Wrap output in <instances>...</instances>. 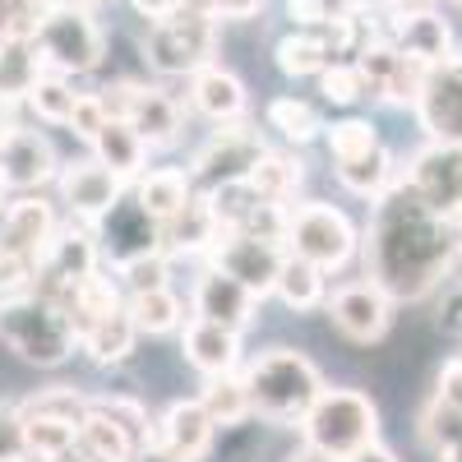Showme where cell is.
<instances>
[{"mask_svg": "<svg viewBox=\"0 0 462 462\" xmlns=\"http://www.w3.org/2000/svg\"><path fill=\"white\" fill-rule=\"evenodd\" d=\"M448 273H453L448 217H439L398 176V185L374 199V217L365 231V278L379 282L393 300H420Z\"/></svg>", "mask_w": 462, "mask_h": 462, "instance_id": "6da1fadb", "label": "cell"}, {"mask_svg": "<svg viewBox=\"0 0 462 462\" xmlns=\"http://www.w3.org/2000/svg\"><path fill=\"white\" fill-rule=\"evenodd\" d=\"M0 342L37 370H56L79 352V333H74L69 315L37 291L0 296Z\"/></svg>", "mask_w": 462, "mask_h": 462, "instance_id": "7a4b0ae2", "label": "cell"}, {"mask_svg": "<svg viewBox=\"0 0 462 462\" xmlns=\"http://www.w3.org/2000/svg\"><path fill=\"white\" fill-rule=\"evenodd\" d=\"M245 389H250L254 416L273 420V426H300V416L324 393V379L315 361H305L291 346H268L263 356L250 361Z\"/></svg>", "mask_w": 462, "mask_h": 462, "instance_id": "3957f363", "label": "cell"}, {"mask_svg": "<svg viewBox=\"0 0 462 462\" xmlns=\"http://www.w3.org/2000/svg\"><path fill=\"white\" fill-rule=\"evenodd\" d=\"M37 56H42V69L56 74H93L106 56V32L93 19V5H79V0H60L42 14L37 23Z\"/></svg>", "mask_w": 462, "mask_h": 462, "instance_id": "277c9868", "label": "cell"}, {"mask_svg": "<svg viewBox=\"0 0 462 462\" xmlns=\"http://www.w3.org/2000/svg\"><path fill=\"white\" fill-rule=\"evenodd\" d=\"M300 435H305V444H315V448L333 453L337 462H346L356 448L379 439V407L356 389H324L310 402V411L300 416Z\"/></svg>", "mask_w": 462, "mask_h": 462, "instance_id": "5b68a950", "label": "cell"}, {"mask_svg": "<svg viewBox=\"0 0 462 462\" xmlns=\"http://www.w3.org/2000/svg\"><path fill=\"white\" fill-rule=\"evenodd\" d=\"M88 411V398L74 389H47L19 407L23 426V453L28 462H65L79 453V420Z\"/></svg>", "mask_w": 462, "mask_h": 462, "instance_id": "8992f818", "label": "cell"}, {"mask_svg": "<svg viewBox=\"0 0 462 462\" xmlns=\"http://www.w3.org/2000/svg\"><path fill=\"white\" fill-rule=\"evenodd\" d=\"M282 241H287V254L310 259L315 268H324V273L346 268L356 259V245H361L352 217H346L342 208H333V204H324V199L287 208V236Z\"/></svg>", "mask_w": 462, "mask_h": 462, "instance_id": "52a82bcc", "label": "cell"}, {"mask_svg": "<svg viewBox=\"0 0 462 462\" xmlns=\"http://www.w3.org/2000/svg\"><path fill=\"white\" fill-rule=\"evenodd\" d=\"M143 51L158 74H195L217 56V19L199 5H180L171 19L152 23Z\"/></svg>", "mask_w": 462, "mask_h": 462, "instance_id": "ba28073f", "label": "cell"}, {"mask_svg": "<svg viewBox=\"0 0 462 462\" xmlns=\"http://www.w3.org/2000/svg\"><path fill=\"white\" fill-rule=\"evenodd\" d=\"M97 263H102V245H97V231H93V222H79V217H74L69 226H56V241L47 245L42 263L32 268V282H28V291H37V296L56 300L60 310H65L69 291L79 287V282L93 273Z\"/></svg>", "mask_w": 462, "mask_h": 462, "instance_id": "9c48e42d", "label": "cell"}, {"mask_svg": "<svg viewBox=\"0 0 462 462\" xmlns=\"http://www.w3.org/2000/svg\"><path fill=\"white\" fill-rule=\"evenodd\" d=\"M106 111L121 116V121H130L139 130V139L148 148H167L180 139L185 130V116H180V102L162 88H148V84H106L97 88Z\"/></svg>", "mask_w": 462, "mask_h": 462, "instance_id": "30bf717a", "label": "cell"}, {"mask_svg": "<svg viewBox=\"0 0 462 462\" xmlns=\"http://www.w3.org/2000/svg\"><path fill=\"white\" fill-rule=\"evenodd\" d=\"M259 152H263V143H259L254 125H245V116H241V121H226L195 152V162H189V180H195L199 195H208V189H217L226 180H241L254 167Z\"/></svg>", "mask_w": 462, "mask_h": 462, "instance_id": "8fae6325", "label": "cell"}, {"mask_svg": "<svg viewBox=\"0 0 462 462\" xmlns=\"http://www.w3.org/2000/svg\"><path fill=\"white\" fill-rule=\"evenodd\" d=\"M287 250L282 241H268V236H250V231H222L208 250V263L231 273L236 282H245L259 300L273 296V282H278V268H282Z\"/></svg>", "mask_w": 462, "mask_h": 462, "instance_id": "7c38bea8", "label": "cell"}, {"mask_svg": "<svg viewBox=\"0 0 462 462\" xmlns=\"http://www.w3.org/2000/svg\"><path fill=\"white\" fill-rule=\"evenodd\" d=\"M60 176V158L42 130L32 125H10L0 139V185L14 195H42V189Z\"/></svg>", "mask_w": 462, "mask_h": 462, "instance_id": "4fadbf2b", "label": "cell"}, {"mask_svg": "<svg viewBox=\"0 0 462 462\" xmlns=\"http://www.w3.org/2000/svg\"><path fill=\"white\" fill-rule=\"evenodd\" d=\"M204 204L222 231H250V236H268V241L287 236V204L263 199L245 180H226V185L208 189Z\"/></svg>", "mask_w": 462, "mask_h": 462, "instance_id": "5bb4252c", "label": "cell"}, {"mask_svg": "<svg viewBox=\"0 0 462 462\" xmlns=\"http://www.w3.org/2000/svg\"><path fill=\"white\" fill-rule=\"evenodd\" d=\"M328 319L346 342H379L393 324V296L379 282L361 278V282H342L328 296Z\"/></svg>", "mask_w": 462, "mask_h": 462, "instance_id": "9a60e30c", "label": "cell"}, {"mask_svg": "<svg viewBox=\"0 0 462 462\" xmlns=\"http://www.w3.org/2000/svg\"><path fill=\"white\" fill-rule=\"evenodd\" d=\"M420 199H426L439 217H453L462 213V143H435L420 148L407 176H402Z\"/></svg>", "mask_w": 462, "mask_h": 462, "instance_id": "2e32d148", "label": "cell"}, {"mask_svg": "<svg viewBox=\"0 0 462 462\" xmlns=\"http://www.w3.org/2000/svg\"><path fill=\"white\" fill-rule=\"evenodd\" d=\"M416 116L435 143H462V56L430 65L426 88L416 97Z\"/></svg>", "mask_w": 462, "mask_h": 462, "instance_id": "e0dca14e", "label": "cell"}, {"mask_svg": "<svg viewBox=\"0 0 462 462\" xmlns=\"http://www.w3.org/2000/svg\"><path fill=\"white\" fill-rule=\"evenodd\" d=\"M60 199L65 208L79 217V222H97L102 213H111V204L125 195V180L116 176L111 167H102L97 158H79V162H65L60 176Z\"/></svg>", "mask_w": 462, "mask_h": 462, "instance_id": "ac0fdd59", "label": "cell"}, {"mask_svg": "<svg viewBox=\"0 0 462 462\" xmlns=\"http://www.w3.org/2000/svg\"><path fill=\"white\" fill-rule=\"evenodd\" d=\"M379 32L389 37L402 56H416L426 65H439V60L453 56V28L430 5H420V10H389V19L379 23Z\"/></svg>", "mask_w": 462, "mask_h": 462, "instance_id": "d6986e66", "label": "cell"}, {"mask_svg": "<svg viewBox=\"0 0 462 462\" xmlns=\"http://www.w3.org/2000/svg\"><path fill=\"white\" fill-rule=\"evenodd\" d=\"M97 231V245L111 254V263H121V259H134V254H148V250H162V222L158 217H148L134 199H116L111 213H102L93 222Z\"/></svg>", "mask_w": 462, "mask_h": 462, "instance_id": "ffe728a7", "label": "cell"}, {"mask_svg": "<svg viewBox=\"0 0 462 462\" xmlns=\"http://www.w3.org/2000/svg\"><path fill=\"white\" fill-rule=\"evenodd\" d=\"M254 310H259V296L236 282L222 268H204L199 282H195V319H208V324H222L231 333H245L254 324Z\"/></svg>", "mask_w": 462, "mask_h": 462, "instance_id": "44dd1931", "label": "cell"}, {"mask_svg": "<svg viewBox=\"0 0 462 462\" xmlns=\"http://www.w3.org/2000/svg\"><path fill=\"white\" fill-rule=\"evenodd\" d=\"M213 435H217V426H213V416L204 411L199 398L171 402V407L162 411V420H158V444H167V448H171L176 457H185V462H199V457L213 448Z\"/></svg>", "mask_w": 462, "mask_h": 462, "instance_id": "7402d4cb", "label": "cell"}, {"mask_svg": "<svg viewBox=\"0 0 462 462\" xmlns=\"http://www.w3.org/2000/svg\"><path fill=\"white\" fill-rule=\"evenodd\" d=\"M189 106H195L204 121H213V125L241 121L245 116V84L231 69H222V65H204V69L189 74Z\"/></svg>", "mask_w": 462, "mask_h": 462, "instance_id": "603a6c76", "label": "cell"}, {"mask_svg": "<svg viewBox=\"0 0 462 462\" xmlns=\"http://www.w3.org/2000/svg\"><path fill=\"white\" fill-rule=\"evenodd\" d=\"M180 352H185V361L195 365L199 374L236 370V361H241V333H231L222 324H208V319H189L185 337H180Z\"/></svg>", "mask_w": 462, "mask_h": 462, "instance_id": "cb8c5ba5", "label": "cell"}, {"mask_svg": "<svg viewBox=\"0 0 462 462\" xmlns=\"http://www.w3.org/2000/svg\"><path fill=\"white\" fill-rule=\"evenodd\" d=\"M93 158L102 167H111L121 180H139L143 176V162H148V143L139 139V130L130 121H121V116H106L102 130L88 139Z\"/></svg>", "mask_w": 462, "mask_h": 462, "instance_id": "d4e9b609", "label": "cell"}, {"mask_svg": "<svg viewBox=\"0 0 462 462\" xmlns=\"http://www.w3.org/2000/svg\"><path fill=\"white\" fill-rule=\"evenodd\" d=\"M79 453H84L88 462H134L143 448H139V439L121 426V420L106 416V411L88 398V411H84V420H79Z\"/></svg>", "mask_w": 462, "mask_h": 462, "instance_id": "484cf974", "label": "cell"}, {"mask_svg": "<svg viewBox=\"0 0 462 462\" xmlns=\"http://www.w3.org/2000/svg\"><path fill=\"white\" fill-rule=\"evenodd\" d=\"M199 189L195 180H189V171L180 167H158V171H143L139 185H134V204L148 213V217H158V222H171L189 199H195Z\"/></svg>", "mask_w": 462, "mask_h": 462, "instance_id": "4316f807", "label": "cell"}, {"mask_svg": "<svg viewBox=\"0 0 462 462\" xmlns=\"http://www.w3.org/2000/svg\"><path fill=\"white\" fill-rule=\"evenodd\" d=\"M139 342V328L130 319V310L121 305V310H111L102 319H93L88 328H79V352L97 365H121Z\"/></svg>", "mask_w": 462, "mask_h": 462, "instance_id": "83f0119b", "label": "cell"}, {"mask_svg": "<svg viewBox=\"0 0 462 462\" xmlns=\"http://www.w3.org/2000/svg\"><path fill=\"white\" fill-rule=\"evenodd\" d=\"M337 180H342L346 195H356V199H370V204H374L383 189L398 185V162H393V152L383 148V143H374V148L361 152V158L337 162Z\"/></svg>", "mask_w": 462, "mask_h": 462, "instance_id": "f1b7e54d", "label": "cell"}, {"mask_svg": "<svg viewBox=\"0 0 462 462\" xmlns=\"http://www.w3.org/2000/svg\"><path fill=\"white\" fill-rule=\"evenodd\" d=\"M125 310L134 319L139 333L148 337H162V333H176L185 324V305L171 287H148V291H130L125 296Z\"/></svg>", "mask_w": 462, "mask_h": 462, "instance_id": "f546056e", "label": "cell"}, {"mask_svg": "<svg viewBox=\"0 0 462 462\" xmlns=\"http://www.w3.org/2000/svg\"><path fill=\"white\" fill-rule=\"evenodd\" d=\"M204 411L213 416V426H241L245 416H254L250 407V389H245V374L236 370H222V374H204V393H199Z\"/></svg>", "mask_w": 462, "mask_h": 462, "instance_id": "4dcf8cb0", "label": "cell"}, {"mask_svg": "<svg viewBox=\"0 0 462 462\" xmlns=\"http://www.w3.org/2000/svg\"><path fill=\"white\" fill-rule=\"evenodd\" d=\"M300 158H291V152H278V148H263L254 167L241 176L250 189H259L263 199H273V204H287L296 195V185H300Z\"/></svg>", "mask_w": 462, "mask_h": 462, "instance_id": "1f68e13d", "label": "cell"}, {"mask_svg": "<svg viewBox=\"0 0 462 462\" xmlns=\"http://www.w3.org/2000/svg\"><path fill=\"white\" fill-rule=\"evenodd\" d=\"M217 236H222V226L213 222V213H208L204 195H195V199H189L171 222H162V245L185 250V254H195V250H204V254H208Z\"/></svg>", "mask_w": 462, "mask_h": 462, "instance_id": "d6a6232c", "label": "cell"}, {"mask_svg": "<svg viewBox=\"0 0 462 462\" xmlns=\"http://www.w3.org/2000/svg\"><path fill=\"white\" fill-rule=\"evenodd\" d=\"M273 296L287 305V310H315V305H324V268H315L300 254H287L282 268H278Z\"/></svg>", "mask_w": 462, "mask_h": 462, "instance_id": "836d02e7", "label": "cell"}, {"mask_svg": "<svg viewBox=\"0 0 462 462\" xmlns=\"http://www.w3.org/2000/svg\"><path fill=\"white\" fill-rule=\"evenodd\" d=\"M273 60H278V69L287 74V79H310V74H319L333 56H328L324 37L315 28H291L273 47Z\"/></svg>", "mask_w": 462, "mask_h": 462, "instance_id": "e575fe53", "label": "cell"}, {"mask_svg": "<svg viewBox=\"0 0 462 462\" xmlns=\"http://www.w3.org/2000/svg\"><path fill=\"white\" fill-rule=\"evenodd\" d=\"M23 102L37 111V121H42V125H65L69 111H74V102H79V88H74L69 74L42 69V74L32 79V88L23 93Z\"/></svg>", "mask_w": 462, "mask_h": 462, "instance_id": "d590c367", "label": "cell"}, {"mask_svg": "<svg viewBox=\"0 0 462 462\" xmlns=\"http://www.w3.org/2000/svg\"><path fill=\"white\" fill-rule=\"evenodd\" d=\"M263 121H268V130H278L287 143H310L324 130L319 111L310 102H300V97H273L268 111H263Z\"/></svg>", "mask_w": 462, "mask_h": 462, "instance_id": "8d00e7d4", "label": "cell"}, {"mask_svg": "<svg viewBox=\"0 0 462 462\" xmlns=\"http://www.w3.org/2000/svg\"><path fill=\"white\" fill-rule=\"evenodd\" d=\"M42 74V56H37V42H0V93L5 97H23L32 88V79Z\"/></svg>", "mask_w": 462, "mask_h": 462, "instance_id": "74e56055", "label": "cell"}, {"mask_svg": "<svg viewBox=\"0 0 462 462\" xmlns=\"http://www.w3.org/2000/svg\"><path fill=\"white\" fill-rule=\"evenodd\" d=\"M319 93H324L328 102H337V106H356V102L370 97L356 60H328V65L319 69Z\"/></svg>", "mask_w": 462, "mask_h": 462, "instance_id": "f35d334b", "label": "cell"}, {"mask_svg": "<svg viewBox=\"0 0 462 462\" xmlns=\"http://www.w3.org/2000/svg\"><path fill=\"white\" fill-rule=\"evenodd\" d=\"M167 254L162 250H148V254H134V259H121L116 263V282L130 291H148V287H167Z\"/></svg>", "mask_w": 462, "mask_h": 462, "instance_id": "ab89813d", "label": "cell"}, {"mask_svg": "<svg viewBox=\"0 0 462 462\" xmlns=\"http://www.w3.org/2000/svg\"><path fill=\"white\" fill-rule=\"evenodd\" d=\"M324 139H328V152H333V162L361 158L365 148H374V143H379L374 125H370V121H361V116H346V121H333V125L324 130Z\"/></svg>", "mask_w": 462, "mask_h": 462, "instance_id": "60d3db41", "label": "cell"}, {"mask_svg": "<svg viewBox=\"0 0 462 462\" xmlns=\"http://www.w3.org/2000/svg\"><path fill=\"white\" fill-rule=\"evenodd\" d=\"M47 5L42 0H0V42H28L37 37Z\"/></svg>", "mask_w": 462, "mask_h": 462, "instance_id": "b9f144b4", "label": "cell"}, {"mask_svg": "<svg viewBox=\"0 0 462 462\" xmlns=\"http://www.w3.org/2000/svg\"><path fill=\"white\" fill-rule=\"evenodd\" d=\"M93 402H97L106 416H116V420H121V426H125V430L139 439V448H148L152 439H158V435L148 430V411H143L139 402H130V398H93Z\"/></svg>", "mask_w": 462, "mask_h": 462, "instance_id": "7bdbcfd3", "label": "cell"}, {"mask_svg": "<svg viewBox=\"0 0 462 462\" xmlns=\"http://www.w3.org/2000/svg\"><path fill=\"white\" fill-rule=\"evenodd\" d=\"M106 102H102V93H79V102H74V111H69V121H65V130L69 134H79L84 143L102 130V121H106Z\"/></svg>", "mask_w": 462, "mask_h": 462, "instance_id": "ee69618b", "label": "cell"}, {"mask_svg": "<svg viewBox=\"0 0 462 462\" xmlns=\"http://www.w3.org/2000/svg\"><path fill=\"white\" fill-rule=\"evenodd\" d=\"M0 462H28V453H23V426H19V407H0Z\"/></svg>", "mask_w": 462, "mask_h": 462, "instance_id": "f6af8a7d", "label": "cell"}, {"mask_svg": "<svg viewBox=\"0 0 462 462\" xmlns=\"http://www.w3.org/2000/svg\"><path fill=\"white\" fill-rule=\"evenodd\" d=\"M435 402H444V407L462 411V356H457V361H448V365L439 370V383H435Z\"/></svg>", "mask_w": 462, "mask_h": 462, "instance_id": "bcb514c9", "label": "cell"}, {"mask_svg": "<svg viewBox=\"0 0 462 462\" xmlns=\"http://www.w3.org/2000/svg\"><path fill=\"white\" fill-rule=\"evenodd\" d=\"M287 19H291V28H319L333 14L324 0H287Z\"/></svg>", "mask_w": 462, "mask_h": 462, "instance_id": "7dc6e473", "label": "cell"}, {"mask_svg": "<svg viewBox=\"0 0 462 462\" xmlns=\"http://www.w3.org/2000/svg\"><path fill=\"white\" fill-rule=\"evenodd\" d=\"M439 328H444L448 337H462V287H453V291L444 296V305H439Z\"/></svg>", "mask_w": 462, "mask_h": 462, "instance_id": "c3c4849f", "label": "cell"}, {"mask_svg": "<svg viewBox=\"0 0 462 462\" xmlns=\"http://www.w3.org/2000/svg\"><path fill=\"white\" fill-rule=\"evenodd\" d=\"M130 5H134V14H139V19L158 23V19H171V14L185 5V0H130Z\"/></svg>", "mask_w": 462, "mask_h": 462, "instance_id": "681fc988", "label": "cell"}, {"mask_svg": "<svg viewBox=\"0 0 462 462\" xmlns=\"http://www.w3.org/2000/svg\"><path fill=\"white\" fill-rule=\"evenodd\" d=\"M346 462H398V453L393 448H383L379 439L374 444H365V448H356L352 457H346Z\"/></svg>", "mask_w": 462, "mask_h": 462, "instance_id": "f907efd6", "label": "cell"}, {"mask_svg": "<svg viewBox=\"0 0 462 462\" xmlns=\"http://www.w3.org/2000/svg\"><path fill=\"white\" fill-rule=\"evenodd\" d=\"M448 245H453V273H462V213L448 217Z\"/></svg>", "mask_w": 462, "mask_h": 462, "instance_id": "816d5d0a", "label": "cell"}, {"mask_svg": "<svg viewBox=\"0 0 462 462\" xmlns=\"http://www.w3.org/2000/svg\"><path fill=\"white\" fill-rule=\"evenodd\" d=\"M134 462H185V457H176V453H171L167 444H158V439H152V444H148V448H143V453H139Z\"/></svg>", "mask_w": 462, "mask_h": 462, "instance_id": "f5cc1de1", "label": "cell"}, {"mask_svg": "<svg viewBox=\"0 0 462 462\" xmlns=\"http://www.w3.org/2000/svg\"><path fill=\"white\" fill-rule=\"evenodd\" d=\"M287 462H337V457L324 453V448H315V444H300L296 453H287Z\"/></svg>", "mask_w": 462, "mask_h": 462, "instance_id": "db71d44e", "label": "cell"}, {"mask_svg": "<svg viewBox=\"0 0 462 462\" xmlns=\"http://www.w3.org/2000/svg\"><path fill=\"white\" fill-rule=\"evenodd\" d=\"M10 125H14V97H5V93H0V139L10 134Z\"/></svg>", "mask_w": 462, "mask_h": 462, "instance_id": "11a10c76", "label": "cell"}, {"mask_svg": "<svg viewBox=\"0 0 462 462\" xmlns=\"http://www.w3.org/2000/svg\"><path fill=\"white\" fill-rule=\"evenodd\" d=\"M439 462H462V430H457V435L439 448Z\"/></svg>", "mask_w": 462, "mask_h": 462, "instance_id": "9f6ffc18", "label": "cell"}, {"mask_svg": "<svg viewBox=\"0 0 462 462\" xmlns=\"http://www.w3.org/2000/svg\"><path fill=\"white\" fill-rule=\"evenodd\" d=\"M324 5H328V14H356L365 0H324Z\"/></svg>", "mask_w": 462, "mask_h": 462, "instance_id": "6f0895ef", "label": "cell"}, {"mask_svg": "<svg viewBox=\"0 0 462 462\" xmlns=\"http://www.w3.org/2000/svg\"><path fill=\"white\" fill-rule=\"evenodd\" d=\"M383 10H420V5H430V0H379Z\"/></svg>", "mask_w": 462, "mask_h": 462, "instance_id": "680465c9", "label": "cell"}, {"mask_svg": "<svg viewBox=\"0 0 462 462\" xmlns=\"http://www.w3.org/2000/svg\"><path fill=\"white\" fill-rule=\"evenodd\" d=\"M0 208H5V185H0Z\"/></svg>", "mask_w": 462, "mask_h": 462, "instance_id": "91938a15", "label": "cell"}, {"mask_svg": "<svg viewBox=\"0 0 462 462\" xmlns=\"http://www.w3.org/2000/svg\"><path fill=\"white\" fill-rule=\"evenodd\" d=\"M457 5H462V0H457Z\"/></svg>", "mask_w": 462, "mask_h": 462, "instance_id": "94428289", "label": "cell"}]
</instances>
